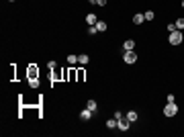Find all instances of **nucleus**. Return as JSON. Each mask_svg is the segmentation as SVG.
Instances as JSON below:
<instances>
[{
	"label": "nucleus",
	"instance_id": "9d476101",
	"mask_svg": "<svg viewBox=\"0 0 184 137\" xmlns=\"http://www.w3.org/2000/svg\"><path fill=\"white\" fill-rule=\"evenodd\" d=\"M88 61H90V57L86 55V53H80V55H78V64H82V66H86Z\"/></svg>",
	"mask_w": 184,
	"mask_h": 137
},
{
	"label": "nucleus",
	"instance_id": "39448f33",
	"mask_svg": "<svg viewBox=\"0 0 184 137\" xmlns=\"http://www.w3.org/2000/svg\"><path fill=\"white\" fill-rule=\"evenodd\" d=\"M80 119H82V121H90V119H92V111L88 109V106L80 113Z\"/></svg>",
	"mask_w": 184,
	"mask_h": 137
},
{
	"label": "nucleus",
	"instance_id": "4468645a",
	"mask_svg": "<svg viewBox=\"0 0 184 137\" xmlns=\"http://www.w3.org/2000/svg\"><path fill=\"white\" fill-rule=\"evenodd\" d=\"M68 64H70V66H74V64H78V55H74V53H70V55H68Z\"/></svg>",
	"mask_w": 184,
	"mask_h": 137
},
{
	"label": "nucleus",
	"instance_id": "dca6fc26",
	"mask_svg": "<svg viewBox=\"0 0 184 137\" xmlns=\"http://www.w3.org/2000/svg\"><path fill=\"white\" fill-rule=\"evenodd\" d=\"M143 16H145V21H153V10H147V12H143Z\"/></svg>",
	"mask_w": 184,
	"mask_h": 137
},
{
	"label": "nucleus",
	"instance_id": "20e7f679",
	"mask_svg": "<svg viewBox=\"0 0 184 137\" xmlns=\"http://www.w3.org/2000/svg\"><path fill=\"white\" fill-rule=\"evenodd\" d=\"M129 127H131V121H129L127 117H123V119L117 121V129H119V131H129Z\"/></svg>",
	"mask_w": 184,
	"mask_h": 137
},
{
	"label": "nucleus",
	"instance_id": "2eb2a0df",
	"mask_svg": "<svg viewBox=\"0 0 184 137\" xmlns=\"http://www.w3.org/2000/svg\"><path fill=\"white\" fill-rule=\"evenodd\" d=\"M106 127H108V129H117V119H115V117L106 121Z\"/></svg>",
	"mask_w": 184,
	"mask_h": 137
},
{
	"label": "nucleus",
	"instance_id": "f03ea898",
	"mask_svg": "<svg viewBox=\"0 0 184 137\" xmlns=\"http://www.w3.org/2000/svg\"><path fill=\"white\" fill-rule=\"evenodd\" d=\"M164 115H166V117H176V115H178V106H176V103H166V106H164Z\"/></svg>",
	"mask_w": 184,
	"mask_h": 137
},
{
	"label": "nucleus",
	"instance_id": "f257e3e1",
	"mask_svg": "<svg viewBox=\"0 0 184 137\" xmlns=\"http://www.w3.org/2000/svg\"><path fill=\"white\" fill-rule=\"evenodd\" d=\"M184 39L182 31H174V33H170V37H168V41H170V45H180Z\"/></svg>",
	"mask_w": 184,
	"mask_h": 137
},
{
	"label": "nucleus",
	"instance_id": "ddd939ff",
	"mask_svg": "<svg viewBox=\"0 0 184 137\" xmlns=\"http://www.w3.org/2000/svg\"><path fill=\"white\" fill-rule=\"evenodd\" d=\"M86 106H88V109H90L92 113H94V111H96V109H98V104H96V100H94V98H90V100H88V103H86Z\"/></svg>",
	"mask_w": 184,
	"mask_h": 137
},
{
	"label": "nucleus",
	"instance_id": "7ed1b4c3",
	"mask_svg": "<svg viewBox=\"0 0 184 137\" xmlns=\"http://www.w3.org/2000/svg\"><path fill=\"white\" fill-rule=\"evenodd\" d=\"M123 61L129 64V66H131V64H135V61H137V53H135L133 49H131V51H125V53H123Z\"/></svg>",
	"mask_w": 184,
	"mask_h": 137
},
{
	"label": "nucleus",
	"instance_id": "423d86ee",
	"mask_svg": "<svg viewBox=\"0 0 184 137\" xmlns=\"http://www.w3.org/2000/svg\"><path fill=\"white\" fill-rule=\"evenodd\" d=\"M27 74H29V78H31V80L39 78V70L35 68V66H29V72H27Z\"/></svg>",
	"mask_w": 184,
	"mask_h": 137
},
{
	"label": "nucleus",
	"instance_id": "4be33fe9",
	"mask_svg": "<svg viewBox=\"0 0 184 137\" xmlns=\"http://www.w3.org/2000/svg\"><path fill=\"white\" fill-rule=\"evenodd\" d=\"M88 2H90V4H96V0H88Z\"/></svg>",
	"mask_w": 184,
	"mask_h": 137
},
{
	"label": "nucleus",
	"instance_id": "412c9836",
	"mask_svg": "<svg viewBox=\"0 0 184 137\" xmlns=\"http://www.w3.org/2000/svg\"><path fill=\"white\" fill-rule=\"evenodd\" d=\"M96 4H98V6H104V4H106V0H96Z\"/></svg>",
	"mask_w": 184,
	"mask_h": 137
},
{
	"label": "nucleus",
	"instance_id": "6e6552de",
	"mask_svg": "<svg viewBox=\"0 0 184 137\" xmlns=\"http://www.w3.org/2000/svg\"><path fill=\"white\" fill-rule=\"evenodd\" d=\"M86 23H88V25H96V23H98V16L92 14V12H90V14H86Z\"/></svg>",
	"mask_w": 184,
	"mask_h": 137
},
{
	"label": "nucleus",
	"instance_id": "b1692460",
	"mask_svg": "<svg viewBox=\"0 0 184 137\" xmlns=\"http://www.w3.org/2000/svg\"><path fill=\"white\" fill-rule=\"evenodd\" d=\"M8 2H14V0H8Z\"/></svg>",
	"mask_w": 184,
	"mask_h": 137
},
{
	"label": "nucleus",
	"instance_id": "1a4fd4ad",
	"mask_svg": "<svg viewBox=\"0 0 184 137\" xmlns=\"http://www.w3.org/2000/svg\"><path fill=\"white\" fill-rule=\"evenodd\" d=\"M143 21H145V16H143L141 12H135V16H133V23H135V25H141Z\"/></svg>",
	"mask_w": 184,
	"mask_h": 137
},
{
	"label": "nucleus",
	"instance_id": "6ab92c4d",
	"mask_svg": "<svg viewBox=\"0 0 184 137\" xmlns=\"http://www.w3.org/2000/svg\"><path fill=\"white\" fill-rule=\"evenodd\" d=\"M168 31H170V33H174V31H178V29H176V23H170V25H168Z\"/></svg>",
	"mask_w": 184,
	"mask_h": 137
},
{
	"label": "nucleus",
	"instance_id": "0eeeda50",
	"mask_svg": "<svg viewBox=\"0 0 184 137\" xmlns=\"http://www.w3.org/2000/svg\"><path fill=\"white\" fill-rule=\"evenodd\" d=\"M123 49H125V51H131V49H135V41H133V39H127L125 43H123Z\"/></svg>",
	"mask_w": 184,
	"mask_h": 137
},
{
	"label": "nucleus",
	"instance_id": "aec40b11",
	"mask_svg": "<svg viewBox=\"0 0 184 137\" xmlns=\"http://www.w3.org/2000/svg\"><path fill=\"white\" fill-rule=\"evenodd\" d=\"M113 117H115V119H117V121H119V119H123V117H125V115H123V113H121V111H117V113H115V115H113Z\"/></svg>",
	"mask_w": 184,
	"mask_h": 137
},
{
	"label": "nucleus",
	"instance_id": "9b49d317",
	"mask_svg": "<svg viewBox=\"0 0 184 137\" xmlns=\"http://www.w3.org/2000/svg\"><path fill=\"white\" fill-rule=\"evenodd\" d=\"M96 29H98V33H104V31L108 29V25L104 23V21H98V23H96Z\"/></svg>",
	"mask_w": 184,
	"mask_h": 137
},
{
	"label": "nucleus",
	"instance_id": "5701e85b",
	"mask_svg": "<svg viewBox=\"0 0 184 137\" xmlns=\"http://www.w3.org/2000/svg\"><path fill=\"white\" fill-rule=\"evenodd\" d=\"M182 8H184V0H182Z\"/></svg>",
	"mask_w": 184,
	"mask_h": 137
},
{
	"label": "nucleus",
	"instance_id": "f8f14e48",
	"mask_svg": "<svg viewBox=\"0 0 184 137\" xmlns=\"http://www.w3.org/2000/svg\"><path fill=\"white\" fill-rule=\"evenodd\" d=\"M125 117H127V119H129V121H131V123H135V121H137V117H139V115L135 113V111H129V113H127Z\"/></svg>",
	"mask_w": 184,
	"mask_h": 137
},
{
	"label": "nucleus",
	"instance_id": "f3484780",
	"mask_svg": "<svg viewBox=\"0 0 184 137\" xmlns=\"http://www.w3.org/2000/svg\"><path fill=\"white\" fill-rule=\"evenodd\" d=\"M96 33H98L96 25H90V27H88V35H96Z\"/></svg>",
	"mask_w": 184,
	"mask_h": 137
},
{
	"label": "nucleus",
	"instance_id": "a211bd4d",
	"mask_svg": "<svg viewBox=\"0 0 184 137\" xmlns=\"http://www.w3.org/2000/svg\"><path fill=\"white\" fill-rule=\"evenodd\" d=\"M176 29H178V31L184 29V19H178V21H176Z\"/></svg>",
	"mask_w": 184,
	"mask_h": 137
}]
</instances>
